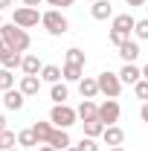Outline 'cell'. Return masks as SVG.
<instances>
[{
  "instance_id": "74e56055",
  "label": "cell",
  "mask_w": 148,
  "mask_h": 151,
  "mask_svg": "<svg viewBox=\"0 0 148 151\" xmlns=\"http://www.w3.org/2000/svg\"><path fill=\"white\" fill-rule=\"evenodd\" d=\"M6 128H9V125H6V116L0 113V131H6Z\"/></svg>"
},
{
  "instance_id": "b9f144b4",
  "label": "cell",
  "mask_w": 148,
  "mask_h": 151,
  "mask_svg": "<svg viewBox=\"0 0 148 151\" xmlns=\"http://www.w3.org/2000/svg\"><path fill=\"white\" fill-rule=\"evenodd\" d=\"M0 26H3V12H0Z\"/></svg>"
},
{
  "instance_id": "8fae6325",
  "label": "cell",
  "mask_w": 148,
  "mask_h": 151,
  "mask_svg": "<svg viewBox=\"0 0 148 151\" xmlns=\"http://www.w3.org/2000/svg\"><path fill=\"white\" fill-rule=\"evenodd\" d=\"M18 90L26 96V99H29V96H38V90H41V76H23L20 84H18Z\"/></svg>"
},
{
  "instance_id": "ee69618b",
  "label": "cell",
  "mask_w": 148,
  "mask_h": 151,
  "mask_svg": "<svg viewBox=\"0 0 148 151\" xmlns=\"http://www.w3.org/2000/svg\"><path fill=\"white\" fill-rule=\"evenodd\" d=\"M90 3H96V0H90Z\"/></svg>"
},
{
  "instance_id": "7a4b0ae2",
  "label": "cell",
  "mask_w": 148,
  "mask_h": 151,
  "mask_svg": "<svg viewBox=\"0 0 148 151\" xmlns=\"http://www.w3.org/2000/svg\"><path fill=\"white\" fill-rule=\"evenodd\" d=\"M41 26H44L50 35H64V32L70 29V20L61 15V9H50V12L41 15Z\"/></svg>"
},
{
  "instance_id": "8992f818",
  "label": "cell",
  "mask_w": 148,
  "mask_h": 151,
  "mask_svg": "<svg viewBox=\"0 0 148 151\" xmlns=\"http://www.w3.org/2000/svg\"><path fill=\"white\" fill-rule=\"evenodd\" d=\"M119 113H122V108H119L116 99H105V102L99 105V119H102L105 125H116V122H119Z\"/></svg>"
},
{
  "instance_id": "e0dca14e",
  "label": "cell",
  "mask_w": 148,
  "mask_h": 151,
  "mask_svg": "<svg viewBox=\"0 0 148 151\" xmlns=\"http://www.w3.org/2000/svg\"><path fill=\"white\" fill-rule=\"evenodd\" d=\"M50 145L52 148H58V151H67L73 142H70V134H67V128H55L52 131V137H50Z\"/></svg>"
},
{
  "instance_id": "8d00e7d4",
  "label": "cell",
  "mask_w": 148,
  "mask_h": 151,
  "mask_svg": "<svg viewBox=\"0 0 148 151\" xmlns=\"http://www.w3.org/2000/svg\"><path fill=\"white\" fill-rule=\"evenodd\" d=\"M12 3H15V0H0V12H3V9H9Z\"/></svg>"
},
{
  "instance_id": "7c38bea8",
  "label": "cell",
  "mask_w": 148,
  "mask_h": 151,
  "mask_svg": "<svg viewBox=\"0 0 148 151\" xmlns=\"http://www.w3.org/2000/svg\"><path fill=\"white\" fill-rule=\"evenodd\" d=\"M119 78H122V84H131V87H134V84L142 78V67H137V64H122Z\"/></svg>"
},
{
  "instance_id": "30bf717a",
  "label": "cell",
  "mask_w": 148,
  "mask_h": 151,
  "mask_svg": "<svg viewBox=\"0 0 148 151\" xmlns=\"http://www.w3.org/2000/svg\"><path fill=\"white\" fill-rule=\"evenodd\" d=\"M142 55V50H139V44L137 41H125L122 47H119V58L125 61V64H137V58Z\"/></svg>"
},
{
  "instance_id": "60d3db41",
  "label": "cell",
  "mask_w": 148,
  "mask_h": 151,
  "mask_svg": "<svg viewBox=\"0 0 148 151\" xmlns=\"http://www.w3.org/2000/svg\"><path fill=\"white\" fill-rule=\"evenodd\" d=\"M111 151H125V148H122V145H113V148Z\"/></svg>"
},
{
  "instance_id": "d4e9b609",
  "label": "cell",
  "mask_w": 148,
  "mask_h": 151,
  "mask_svg": "<svg viewBox=\"0 0 148 151\" xmlns=\"http://www.w3.org/2000/svg\"><path fill=\"white\" fill-rule=\"evenodd\" d=\"M18 145V134L15 131H0V151H9V148H15Z\"/></svg>"
},
{
  "instance_id": "cb8c5ba5",
  "label": "cell",
  "mask_w": 148,
  "mask_h": 151,
  "mask_svg": "<svg viewBox=\"0 0 148 151\" xmlns=\"http://www.w3.org/2000/svg\"><path fill=\"white\" fill-rule=\"evenodd\" d=\"M61 73H64V81H81L84 78V67H78V64H64L61 67Z\"/></svg>"
},
{
  "instance_id": "d590c367",
  "label": "cell",
  "mask_w": 148,
  "mask_h": 151,
  "mask_svg": "<svg viewBox=\"0 0 148 151\" xmlns=\"http://www.w3.org/2000/svg\"><path fill=\"white\" fill-rule=\"evenodd\" d=\"M38 151H58V148H52L50 142H44V145H38Z\"/></svg>"
},
{
  "instance_id": "2e32d148",
  "label": "cell",
  "mask_w": 148,
  "mask_h": 151,
  "mask_svg": "<svg viewBox=\"0 0 148 151\" xmlns=\"http://www.w3.org/2000/svg\"><path fill=\"white\" fill-rule=\"evenodd\" d=\"M90 15L96 20H108V18H113V6H111V0H96L90 6Z\"/></svg>"
},
{
  "instance_id": "f1b7e54d",
  "label": "cell",
  "mask_w": 148,
  "mask_h": 151,
  "mask_svg": "<svg viewBox=\"0 0 148 151\" xmlns=\"http://www.w3.org/2000/svg\"><path fill=\"white\" fill-rule=\"evenodd\" d=\"M134 35L139 38V41H148V18L137 20V26H134Z\"/></svg>"
},
{
  "instance_id": "4fadbf2b",
  "label": "cell",
  "mask_w": 148,
  "mask_h": 151,
  "mask_svg": "<svg viewBox=\"0 0 148 151\" xmlns=\"http://www.w3.org/2000/svg\"><path fill=\"white\" fill-rule=\"evenodd\" d=\"M75 113H78L81 122H87V119H99V105H96L93 99H81V105L75 108Z\"/></svg>"
},
{
  "instance_id": "52a82bcc",
  "label": "cell",
  "mask_w": 148,
  "mask_h": 151,
  "mask_svg": "<svg viewBox=\"0 0 148 151\" xmlns=\"http://www.w3.org/2000/svg\"><path fill=\"white\" fill-rule=\"evenodd\" d=\"M20 64H23V55L15 52L6 41H0V67H6V70H18Z\"/></svg>"
},
{
  "instance_id": "f35d334b",
  "label": "cell",
  "mask_w": 148,
  "mask_h": 151,
  "mask_svg": "<svg viewBox=\"0 0 148 151\" xmlns=\"http://www.w3.org/2000/svg\"><path fill=\"white\" fill-rule=\"evenodd\" d=\"M142 78H148V64H145V67H142Z\"/></svg>"
},
{
  "instance_id": "7402d4cb",
  "label": "cell",
  "mask_w": 148,
  "mask_h": 151,
  "mask_svg": "<svg viewBox=\"0 0 148 151\" xmlns=\"http://www.w3.org/2000/svg\"><path fill=\"white\" fill-rule=\"evenodd\" d=\"M81 125H84V137H93V139H96V137H102L105 128H108L102 119H87V122H81Z\"/></svg>"
},
{
  "instance_id": "ffe728a7",
  "label": "cell",
  "mask_w": 148,
  "mask_h": 151,
  "mask_svg": "<svg viewBox=\"0 0 148 151\" xmlns=\"http://www.w3.org/2000/svg\"><path fill=\"white\" fill-rule=\"evenodd\" d=\"M61 78H64L61 67H55V64H44V70H41V81H47V84H58Z\"/></svg>"
},
{
  "instance_id": "9a60e30c",
  "label": "cell",
  "mask_w": 148,
  "mask_h": 151,
  "mask_svg": "<svg viewBox=\"0 0 148 151\" xmlns=\"http://www.w3.org/2000/svg\"><path fill=\"white\" fill-rule=\"evenodd\" d=\"M102 139H105V145H122V142H125V131H122V128H119V125H108V128H105V134H102Z\"/></svg>"
},
{
  "instance_id": "1f68e13d",
  "label": "cell",
  "mask_w": 148,
  "mask_h": 151,
  "mask_svg": "<svg viewBox=\"0 0 148 151\" xmlns=\"http://www.w3.org/2000/svg\"><path fill=\"white\" fill-rule=\"evenodd\" d=\"M47 3H50L52 9H67V6H73L75 0H47Z\"/></svg>"
},
{
  "instance_id": "d6a6232c",
  "label": "cell",
  "mask_w": 148,
  "mask_h": 151,
  "mask_svg": "<svg viewBox=\"0 0 148 151\" xmlns=\"http://www.w3.org/2000/svg\"><path fill=\"white\" fill-rule=\"evenodd\" d=\"M139 119L148 122V102H142V108H139Z\"/></svg>"
},
{
  "instance_id": "5bb4252c",
  "label": "cell",
  "mask_w": 148,
  "mask_h": 151,
  "mask_svg": "<svg viewBox=\"0 0 148 151\" xmlns=\"http://www.w3.org/2000/svg\"><path fill=\"white\" fill-rule=\"evenodd\" d=\"M78 93H81V99H96V96H99V81H96L93 76H84V78L78 81Z\"/></svg>"
},
{
  "instance_id": "484cf974",
  "label": "cell",
  "mask_w": 148,
  "mask_h": 151,
  "mask_svg": "<svg viewBox=\"0 0 148 151\" xmlns=\"http://www.w3.org/2000/svg\"><path fill=\"white\" fill-rule=\"evenodd\" d=\"M64 64H78V67H84V64H87V55H84L78 47H70V50H67V61H64Z\"/></svg>"
},
{
  "instance_id": "7bdbcfd3",
  "label": "cell",
  "mask_w": 148,
  "mask_h": 151,
  "mask_svg": "<svg viewBox=\"0 0 148 151\" xmlns=\"http://www.w3.org/2000/svg\"><path fill=\"white\" fill-rule=\"evenodd\" d=\"M9 151H20V148H9Z\"/></svg>"
},
{
  "instance_id": "83f0119b",
  "label": "cell",
  "mask_w": 148,
  "mask_h": 151,
  "mask_svg": "<svg viewBox=\"0 0 148 151\" xmlns=\"http://www.w3.org/2000/svg\"><path fill=\"white\" fill-rule=\"evenodd\" d=\"M134 96L142 99V102H148V78H139V81L134 84Z\"/></svg>"
},
{
  "instance_id": "5b68a950",
  "label": "cell",
  "mask_w": 148,
  "mask_h": 151,
  "mask_svg": "<svg viewBox=\"0 0 148 151\" xmlns=\"http://www.w3.org/2000/svg\"><path fill=\"white\" fill-rule=\"evenodd\" d=\"M12 23L20 26V29H32V26L41 23V12L32 9V6H18V9L12 12Z\"/></svg>"
},
{
  "instance_id": "277c9868",
  "label": "cell",
  "mask_w": 148,
  "mask_h": 151,
  "mask_svg": "<svg viewBox=\"0 0 148 151\" xmlns=\"http://www.w3.org/2000/svg\"><path fill=\"white\" fill-rule=\"evenodd\" d=\"M75 119H78V113L70 105H52V111H50V122L55 128H73Z\"/></svg>"
},
{
  "instance_id": "6da1fadb",
  "label": "cell",
  "mask_w": 148,
  "mask_h": 151,
  "mask_svg": "<svg viewBox=\"0 0 148 151\" xmlns=\"http://www.w3.org/2000/svg\"><path fill=\"white\" fill-rule=\"evenodd\" d=\"M0 41H6L15 52H26L29 44H32L29 32L20 29V26H15V23H3V26H0Z\"/></svg>"
},
{
  "instance_id": "3957f363",
  "label": "cell",
  "mask_w": 148,
  "mask_h": 151,
  "mask_svg": "<svg viewBox=\"0 0 148 151\" xmlns=\"http://www.w3.org/2000/svg\"><path fill=\"white\" fill-rule=\"evenodd\" d=\"M96 81H99V93H105L108 99H116V96L122 93V78H119V73L105 70V73L96 76Z\"/></svg>"
},
{
  "instance_id": "836d02e7",
  "label": "cell",
  "mask_w": 148,
  "mask_h": 151,
  "mask_svg": "<svg viewBox=\"0 0 148 151\" xmlns=\"http://www.w3.org/2000/svg\"><path fill=\"white\" fill-rule=\"evenodd\" d=\"M20 3H23V6H32V9H38V6H41L44 0H20Z\"/></svg>"
},
{
  "instance_id": "603a6c76",
  "label": "cell",
  "mask_w": 148,
  "mask_h": 151,
  "mask_svg": "<svg viewBox=\"0 0 148 151\" xmlns=\"http://www.w3.org/2000/svg\"><path fill=\"white\" fill-rule=\"evenodd\" d=\"M18 145H20V148H38L35 131H32V128H23V131H18Z\"/></svg>"
},
{
  "instance_id": "f546056e",
  "label": "cell",
  "mask_w": 148,
  "mask_h": 151,
  "mask_svg": "<svg viewBox=\"0 0 148 151\" xmlns=\"http://www.w3.org/2000/svg\"><path fill=\"white\" fill-rule=\"evenodd\" d=\"M78 145H81V151H99V142H96L93 137H81Z\"/></svg>"
},
{
  "instance_id": "e575fe53",
  "label": "cell",
  "mask_w": 148,
  "mask_h": 151,
  "mask_svg": "<svg viewBox=\"0 0 148 151\" xmlns=\"http://www.w3.org/2000/svg\"><path fill=\"white\" fill-rule=\"evenodd\" d=\"M125 3H128L131 9H137V6H145V0H125Z\"/></svg>"
},
{
  "instance_id": "4dcf8cb0",
  "label": "cell",
  "mask_w": 148,
  "mask_h": 151,
  "mask_svg": "<svg viewBox=\"0 0 148 151\" xmlns=\"http://www.w3.org/2000/svg\"><path fill=\"white\" fill-rule=\"evenodd\" d=\"M125 41H131V38L122 35V32H116V29H111V44H113V47H122Z\"/></svg>"
},
{
  "instance_id": "d6986e66",
  "label": "cell",
  "mask_w": 148,
  "mask_h": 151,
  "mask_svg": "<svg viewBox=\"0 0 148 151\" xmlns=\"http://www.w3.org/2000/svg\"><path fill=\"white\" fill-rule=\"evenodd\" d=\"M20 70H23V76H41L44 64H41V58H38V55H23V64H20Z\"/></svg>"
},
{
  "instance_id": "ab89813d",
  "label": "cell",
  "mask_w": 148,
  "mask_h": 151,
  "mask_svg": "<svg viewBox=\"0 0 148 151\" xmlns=\"http://www.w3.org/2000/svg\"><path fill=\"white\" fill-rule=\"evenodd\" d=\"M67 151H81V145H70V148H67Z\"/></svg>"
},
{
  "instance_id": "ba28073f",
  "label": "cell",
  "mask_w": 148,
  "mask_h": 151,
  "mask_svg": "<svg viewBox=\"0 0 148 151\" xmlns=\"http://www.w3.org/2000/svg\"><path fill=\"white\" fill-rule=\"evenodd\" d=\"M23 105H26V96L20 93L18 87H12V90L3 93V108L6 111H23Z\"/></svg>"
},
{
  "instance_id": "44dd1931",
  "label": "cell",
  "mask_w": 148,
  "mask_h": 151,
  "mask_svg": "<svg viewBox=\"0 0 148 151\" xmlns=\"http://www.w3.org/2000/svg\"><path fill=\"white\" fill-rule=\"evenodd\" d=\"M50 99H52L55 105H67V99H70V87H67L64 81L52 84V90H50Z\"/></svg>"
},
{
  "instance_id": "9c48e42d",
  "label": "cell",
  "mask_w": 148,
  "mask_h": 151,
  "mask_svg": "<svg viewBox=\"0 0 148 151\" xmlns=\"http://www.w3.org/2000/svg\"><path fill=\"white\" fill-rule=\"evenodd\" d=\"M134 26H137V18H134L131 12H125V15H113V26H111V29H116V32H122V35L131 38Z\"/></svg>"
},
{
  "instance_id": "ac0fdd59",
  "label": "cell",
  "mask_w": 148,
  "mask_h": 151,
  "mask_svg": "<svg viewBox=\"0 0 148 151\" xmlns=\"http://www.w3.org/2000/svg\"><path fill=\"white\" fill-rule=\"evenodd\" d=\"M32 131H35L38 145H44V142H50V137H52V131H55V125H52V122H35Z\"/></svg>"
},
{
  "instance_id": "4316f807",
  "label": "cell",
  "mask_w": 148,
  "mask_h": 151,
  "mask_svg": "<svg viewBox=\"0 0 148 151\" xmlns=\"http://www.w3.org/2000/svg\"><path fill=\"white\" fill-rule=\"evenodd\" d=\"M12 87H15V76H12V70L0 67V90L6 93V90H12Z\"/></svg>"
}]
</instances>
